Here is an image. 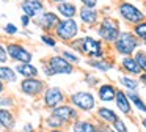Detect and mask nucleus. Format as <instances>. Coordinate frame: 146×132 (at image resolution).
Wrapping results in <instances>:
<instances>
[{
    "instance_id": "obj_1",
    "label": "nucleus",
    "mask_w": 146,
    "mask_h": 132,
    "mask_svg": "<svg viewBox=\"0 0 146 132\" xmlns=\"http://www.w3.org/2000/svg\"><path fill=\"white\" fill-rule=\"evenodd\" d=\"M140 46H141V43L132 33V30H121L116 39L111 43V50L118 57H127V55H133V52Z\"/></svg>"
},
{
    "instance_id": "obj_2",
    "label": "nucleus",
    "mask_w": 146,
    "mask_h": 132,
    "mask_svg": "<svg viewBox=\"0 0 146 132\" xmlns=\"http://www.w3.org/2000/svg\"><path fill=\"white\" fill-rule=\"evenodd\" d=\"M121 31V21L113 16H102L96 24V33L98 38L104 44H111Z\"/></svg>"
},
{
    "instance_id": "obj_3",
    "label": "nucleus",
    "mask_w": 146,
    "mask_h": 132,
    "mask_svg": "<svg viewBox=\"0 0 146 132\" xmlns=\"http://www.w3.org/2000/svg\"><path fill=\"white\" fill-rule=\"evenodd\" d=\"M68 102L76 107L80 113H91L98 107L96 94L91 90H79L68 94Z\"/></svg>"
},
{
    "instance_id": "obj_4",
    "label": "nucleus",
    "mask_w": 146,
    "mask_h": 132,
    "mask_svg": "<svg viewBox=\"0 0 146 132\" xmlns=\"http://www.w3.org/2000/svg\"><path fill=\"white\" fill-rule=\"evenodd\" d=\"M54 36L57 38L60 43H71L72 39H76L80 35V24L76 17H66V19H60L58 24L54 28Z\"/></svg>"
},
{
    "instance_id": "obj_5",
    "label": "nucleus",
    "mask_w": 146,
    "mask_h": 132,
    "mask_svg": "<svg viewBox=\"0 0 146 132\" xmlns=\"http://www.w3.org/2000/svg\"><path fill=\"white\" fill-rule=\"evenodd\" d=\"M116 13L121 21L130 27L146 19V13L129 0H119L116 3Z\"/></svg>"
},
{
    "instance_id": "obj_6",
    "label": "nucleus",
    "mask_w": 146,
    "mask_h": 132,
    "mask_svg": "<svg viewBox=\"0 0 146 132\" xmlns=\"http://www.w3.org/2000/svg\"><path fill=\"white\" fill-rule=\"evenodd\" d=\"M8 53V60L13 63H32L33 61V52L21 41H7L5 43Z\"/></svg>"
},
{
    "instance_id": "obj_7",
    "label": "nucleus",
    "mask_w": 146,
    "mask_h": 132,
    "mask_svg": "<svg viewBox=\"0 0 146 132\" xmlns=\"http://www.w3.org/2000/svg\"><path fill=\"white\" fill-rule=\"evenodd\" d=\"M19 83V91L24 94V96L27 97H33V99H36V97H39L42 94V91L46 90V80L44 79H41L38 75V77H27V79H21V82H17Z\"/></svg>"
},
{
    "instance_id": "obj_8",
    "label": "nucleus",
    "mask_w": 146,
    "mask_h": 132,
    "mask_svg": "<svg viewBox=\"0 0 146 132\" xmlns=\"http://www.w3.org/2000/svg\"><path fill=\"white\" fill-rule=\"evenodd\" d=\"M39 97H41L42 107L47 110L54 109V107H57V105H60V104L68 101V94L63 91V88L57 87V85L46 87V90L42 91V94Z\"/></svg>"
},
{
    "instance_id": "obj_9",
    "label": "nucleus",
    "mask_w": 146,
    "mask_h": 132,
    "mask_svg": "<svg viewBox=\"0 0 146 132\" xmlns=\"http://www.w3.org/2000/svg\"><path fill=\"white\" fill-rule=\"evenodd\" d=\"M49 113L60 119V121L64 124V127H68L74 119H77L80 116V112L74 105H71L68 101L63 102V104H60V105H57V107H54V109H50Z\"/></svg>"
},
{
    "instance_id": "obj_10",
    "label": "nucleus",
    "mask_w": 146,
    "mask_h": 132,
    "mask_svg": "<svg viewBox=\"0 0 146 132\" xmlns=\"http://www.w3.org/2000/svg\"><path fill=\"white\" fill-rule=\"evenodd\" d=\"M82 39H83V46H85L86 58H102V57H107L105 44L99 38H93L90 35H85V36H82Z\"/></svg>"
},
{
    "instance_id": "obj_11",
    "label": "nucleus",
    "mask_w": 146,
    "mask_h": 132,
    "mask_svg": "<svg viewBox=\"0 0 146 132\" xmlns=\"http://www.w3.org/2000/svg\"><path fill=\"white\" fill-rule=\"evenodd\" d=\"M49 66H50L52 72L55 75H72L76 72V66L71 65L66 58L60 55V53H55V55H50L47 60H46Z\"/></svg>"
},
{
    "instance_id": "obj_12",
    "label": "nucleus",
    "mask_w": 146,
    "mask_h": 132,
    "mask_svg": "<svg viewBox=\"0 0 146 132\" xmlns=\"http://www.w3.org/2000/svg\"><path fill=\"white\" fill-rule=\"evenodd\" d=\"M60 19L61 17L57 14V13H55V9H54V11H52V9H44L41 14H38L35 17V24L41 28V31L50 33V31H54L55 25L58 24V21H60Z\"/></svg>"
},
{
    "instance_id": "obj_13",
    "label": "nucleus",
    "mask_w": 146,
    "mask_h": 132,
    "mask_svg": "<svg viewBox=\"0 0 146 132\" xmlns=\"http://www.w3.org/2000/svg\"><path fill=\"white\" fill-rule=\"evenodd\" d=\"M19 8L22 14H27L29 17L35 19L46 9V0H21Z\"/></svg>"
},
{
    "instance_id": "obj_14",
    "label": "nucleus",
    "mask_w": 146,
    "mask_h": 132,
    "mask_svg": "<svg viewBox=\"0 0 146 132\" xmlns=\"http://www.w3.org/2000/svg\"><path fill=\"white\" fill-rule=\"evenodd\" d=\"M85 65L90 66L93 71L96 72H102V74H107L111 69H115V60L108 58V57H102V58H86Z\"/></svg>"
},
{
    "instance_id": "obj_15",
    "label": "nucleus",
    "mask_w": 146,
    "mask_h": 132,
    "mask_svg": "<svg viewBox=\"0 0 146 132\" xmlns=\"http://www.w3.org/2000/svg\"><path fill=\"white\" fill-rule=\"evenodd\" d=\"M77 16H79V21L82 22L83 25H86V27H96V24H98L99 19H101V11H99L98 8H86V6H82V8H79Z\"/></svg>"
},
{
    "instance_id": "obj_16",
    "label": "nucleus",
    "mask_w": 146,
    "mask_h": 132,
    "mask_svg": "<svg viewBox=\"0 0 146 132\" xmlns=\"http://www.w3.org/2000/svg\"><path fill=\"white\" fill-rule=\"evenodd\" d=\"M116 90L118 88L115 87L113 83H110V82H107V83H99L98 90H96V99H98L99 102H102V104L113 102Z\"/></svg>"
},
{
    "instance_id": "obj_17",
    "label": "nucleus",
    "mask_w": 146,
    "mask_h": 132,
    "mask_svg": "<svg viewBox=\"0 0 146 132\" xmlns=\"http://www.w3.org/2000/svg\"><path fill=\"white\" fill-rule=\"evenodd\" d=\"M113 102H115V107L118 109V113H121V115H124V116L132 115V104H130L129 97H127L126 91H124L123 88H118L116 90Z\"/></svg>"
},
{
    "instance_id": "obj_18",
    "label": "nucleus",
    "mask_w": 146,
    "mask_h": 132,
    "mask_svg": "<svg viewBox=\"0 0 146 132\" xmlns=\"http://www.w3.org/2000/svg\"><path fill=\"white\" fill-rule=\"evenodd\" d=\"M119 71L123 74H127V75H133V77H138L141 74V69H140L138 63L135 61L133 55H127V57H121L119 60V65H118Z\"/></svg>"
},
{
    "instance_id": "obj_19",
    "label": "nucleus",
    "mask_w": 146,
    "mask_h": 132,
    "mask_svg": "<svg viewBox=\"0 0 146 132\" xmlns=\"http://www.w3.org/2000/svg\"><path fill=\"white\" fill-rule=\"evenodd\" d=\"M68 127H69V132H98V123H94L90 118L79 116Z\"/></svg>"
},
{
    "instance_id": "obj_20",
    "label": "nucleus",
    "mask_w": 146,
    "mask_h": 132,
    "mask_svg": "<svg viewBox=\"0 0 146 132\" xmlns=\"http://www.w3.org/2000/svg\"><path fill=\"white\" fill-rule=\"evenodd\" d=\"M17 118L13 109H0V127L5 132H13L16 129Z\"/></svg>"
},
{
    "instance_id": "obj_21",
    "label": "nucleus",
    "mask_w": 146,
    "mask_h": 132,
    "mask_svg": "<svg viewBox=\"0 0 146 132\" xmlns=\"http://www.w3.org/2000/svg\"><path fill=\"white\" fill-rule=\"evenodd\" d=\"M94 112H96V118H98V121L105 123V124H111V123L119 116V113H118L115 109H110L107 104L96 107Z\"/></svg>"
},
{
    "instance_id": "obj_22",
    "label": "nucleus",
    "mask_w": 146,
    "mask_h": 132,
    "mask_svg": "<svg viewBox=\"0 0 146 132\" xmlns=\"http://www.w3.org/2000/svg\"><path fill=\"white\" fill-rule=\"evenodd\" d=\"M14 71L17 72V75H19L21 79H27V77H38L39 74H41V71H39L38 66L33 65L32 63H14Z\"/></svg>"
},
{
    "instance_id": "obj_23",
    "label": "nucleus",
    "mask_w": 146,
    "mask_h": 132,
    "mask_svg": "<svg viewBox=\"0 0 146 132\" xmlns=\"http://www.w3.org/2000/svg\"><path fill=\"white\" fill-rule=\"evenodd\" d=\"M55 13H57L61 19L76 17L77 13H79V6L74 2H71V0H66V2H61V3H57V5H55Z\"/></svg>"
},
{
    "instance_id": "obj_24",
    "label": "nucleus",
    "mask_w": 146,
    "mask_h": 132,
    "mask_svg": "<svg viewBox=\"0 0 146 132\" xmlns=\"http://www.w3.org/2000/svg\"><path fill=\"white\" fill-rule=\"evenodd\" d=\"M0 80L5 85H16L19 82V75L14 71L13 66H10L8 63L0 65Z\"/></svg>"
},
{
    "instance_id": "obj_25",
    "label": "nucleus",
    "mask_w": 146,
    "mask_h": 132,
    "mask_svg": "<svg viewBox=\"0 0 146 132\" xmlns=\"http://www.w3.org/2000/svg\"><path fill=\"white\" fill-rule=\"evenodd\" d=\"M126 94H127V97H129L130 104H132V109H137L138 112H141V113L146 115V102L138 94V91L137 90H129V91H126Z\"/></svg>"
},
{
    "instance_id": "obj_26",
    "label": "nucleus",
    "mask_w": 146,
    "mask_h": 132,
    "mask_svg": "<svg viewBox=\"0 0 146 132\" xmlns=\"http://www.w3.org/2000/svg\"><path fill=\"white\" fill-rule=\"evenodd\" d=\"M118 82H119L121 88H123L124 91H129V90H138V87H140L138 79H135L133 75H127V74L119 75Z\"/></svg>"
},
{
    "instance_id": "obj_27",
    "label": "nucleus",
    "mask_w": 146,
    "mask_h": 132,
    "mask_svg": "<svg viewBox=\"0 0 146 132\" xmlns=\"http://www.w3.org/2000/svg\"><path fill=\"white\" fill-rule=\"evenodd\" d=\"M60 55L63 57V58H66L68 61H69L71 65H74V66H79L80 63H82V57H80L79 53H76L74 50H71L69 47H68V49H63V50H61Z\"/></svg>"
},
{
    "instance_id": "obj_28",
    "label": "nucleus",
    "mask_w": 146,
    "mask_h": 132,
    "mask_svg": "<svg viewBox=\"0 0 146 132\" xmlns=\"http://www.w3.org/2000/svg\"><path fill=\"white\" fill-rule=\"evenodd\" d=\"M132 33L140 39V43H146V19L132 25Z\"/></svg>"
},
{
    "instance_id": "obj_29",
    "label": "nucleus",
    "mask_w": 146,
    "mask_h": 132,
    "mask_svg": "<svg viewBox=\"0 0 146 132\" xmlns=\"http://www.w3.org/2000/svg\"><path fill=\"white\" fill-rule=\"evenodd\" d=\"M39 41H41L44 46H47V47H50V49H57V46H58V39L54 36V33H46V31H42L41 35H39Z\"/></svg>"
},
{
    "instance_id": "obj_30",
    "label": "nucleus",
    "mask_w": 146,
    "mask_h": 132,
    "mask_svg": "<svg viewBox=\"0 0 146 132\" xmlns=\"http://www.w3.org/2000/svg\"><path fill=\"white\" fill-rule=\"evenodd\" d=\"M16 104H17V101L13 96L5 94V93L0 94V109H14Z\"/></svg>"
},
{
    "instance_id": "obj_31",
    "label": "nucleus",
    "mask_w": 146,
    "mask_h": 132,
    "mask_svg": "<svg viewBox=\"0 0 146 132\" xmlns=\"http://www.w3.org/2000/svg\"><path fill=\"white\" fill-rule=\"evenodd\" d=\"M133 58H135L137 63H138L141 72H146V50H143V49L138 47V49L133 52Z\"/></svg>"
},
{
    "instance_id": "obj_32",
    "label": "nucleus",
    "mask_w": 146,
    "mask_h": 132,
    "mask_svg": "<svg viewBox=\"0 0 146 132\" xmlns=\"http://www.w3.org/2000/svg\"><path fill=\"white\" fill-rule=\"evenodd\" d=\"M42 124H44V127H46V129H58V127H64L63 123H61L58 118H55L54 115H50V113H49V116L44 119V123H42Z\"/></svg>"
},
{
    "instance_id": "obj_33",
    "label": "nucleus",
    "mask_w": 146,
    "mask_h": 132,
    "mask_svg": "<svg viewBox=\"0 0 146 132\" xmlns=\"http://www.w3.org/2000/svg\"><path fill=\"white\" fill-rule=\"evenodd\" d=\"M110 126H111V129H113L115 132H129V127H127L126 121H124L121 116H118V118L115 119Z\"/></svg>"
},
{
    "instance_id": "obj_34",
    "label": "nucleus",
    "mask_w": 146,
    "mask_h": 132,
    "mask_svg": "<svg viewBox=\"0 0 146 132\" xmlns=\"http://www.w3.org/2000/svg\"><path fill=\"white\" fill-rule=\"evenodd\" d=\"M83 79H85L86 85H88L90 88H96L99 85V79H98V75H96V72H86V74L83 75Z\"/></svg>"
},
{
    "instance_id": "obj_35",
    "label": "nucleus",
    "mask_w": 146,
    "mask_h": 132,
    "mask_svg": "<svg viewBox=\"0 0 146 132\" xmlns=\"http://www.w3.org/2000/svg\"><path fill=\"white\" fill-rule=\"evenodd\" d=\"M3 31L7 36H16L17 33H19V27H17L16 24H13V22H7V24L3 25Z\"/></svg>"
},
{
    "instance_id": "obj_36",
    "label": "nucleus",
    "mask_w": 146,
    "mask_h": 132,
    "mask_svg": "<svg viewBox=\"0 0 146 132\" xmlns=\"http://www.w3.org/2000/svg\"><path fill=\"white\" fill-rule=\"evenodd\" d=\"M41 74L44 75L46 79H52V77H55V74L52 72L50 66H49L46 61H42V63H41Z\"/></svg>"
},
{
    "instance_id": "obj_37",
    "label": "nucleus",
    "mask_w": 146,
    "mask_h": 132,
    "mask_svg": "<svg viewBox=\"0 0 146 132\" xmlns=\"http://www.w3.org/2000/svg\"><path fill=\"white\" fill-rule=\"evenodd\" d=\"M8 53H7V47H5V43L3 41H0V65H3V63H8Z\"/></svg>"
},
{
    "instance_id": "obj_38",
    "label": "nucleus",
    "mask_w": 146,
    "mask_h": 132,
    "mask_svg": "<svg viewBox=\"0 0 146 132\" xmlns=\"http://www.w3.org/2000/svg\"><path fill=\"white\" fill-rule=\"evenodd\" d=\"M98 132H115V131L111 129L110 124H105V123L98 121Z\"/></svg>"
},
{
    "instance_id": "obj_39",
    "label": "nucleus",
    "mask_w": 146,
    "mask_h": 132,
    "mask_svg": "<svg viewBox=\"0 0 146 132\" xmlns=\"http://www.w3.org/2000/svg\"><path fill=\"white\" fill-rule=\"evenodd\" d=\"M32 22H33V19L29 17L27 14H22V16H21V25H22L24 28H29L30 25H32Z\"/></svg>"
},
{
    "instance_id": "obj_40",
    "label": "nucleus",
    "mask_w": 146,
    "mask_h": 132,
    "mask_svg": "<svg viewBox=\"0 0 146 132\" xmlns=\"http://www.w3.org/2000/svg\"><path fill=\"white\" fill-rule=\"evenodd\" d=\"M82 6H86V8H98L99 0H80Z\"/></svg>"
},
{
    "instance_id": "obj_41",
    "label": "nucleus",
    "mask_w": 146,
    "mask_h": 132,
    "mask_svg": "<svg viewBox=\"0 0 146 132\" xmlns=\"http://www.w3.org/2000/svg\"><path fill=\"white\" fill-rule=\"evenodd\" d=\"M22 132H36V129L32 123H25V124L22 126Z\"/></svg>"
},
{
    "instance_id": "obj_42",
    "label": "nucleus",
    "mask_w": 146,
    "mask_h": 132,
    "mask_svg": "<svg viewBox=\"0 0 146 132\" xmlns=\"http://www.w3.org/2000/svg\"><path fill=\"white\" fill-rule=\"evenodd\" d=\"M137 79H138L140 85H143V87L146 88V72H141V74H140V75H138V77H137Z\"/></svg>"
},
{
    "instance_id": "obj_43",
    "label": "nucleus",
    "mask_w": 146,
    "mask_h": 132,
    "mask_svg": "<svg viewBox=\"0 0 146 132\" xmlns=\"http://www.w3.org/2000/svg\"><path fill=\"white\" fill-rule=\"evenodd\" d=\"M47 132H69L66 127H58V129H47Z\"/></svg>"
},
{
    "instance_id": "obj_44",
    "label": "nucleus",
    "mask_w": 146,
    "mask_h": 132,
    "mask_svg": "<svg viewBox=\"0 0 146 132\" xmlns=\"http://www.w3.org/2000/svg\"><path fill=\"white\" fill-rule=\"evenodd\" d=\"M5 91H7V85H5L3 82L0 80V94H2V93H5Z\"/></svg>"
},
{
    "instance_id": "obj_45",
    "label": "nucleus",
    "mask_w": 146,
    "mask_h": 132,
    "mask_svg": "<svg viewBox=\"0 0 146 132\" xmlns=\"http://www.w3.org/2000/svg\"><path fill=\"white\" fill-rule=\"evenodd\" d=\"M141 126H143V129L146 131V116H143V118H141Z\"/></svg>"
},
{
    "instance_id": "obj_46",
    "label": "nucleus",
    "mask_w": 146,
    "mask_h": 132,
    "mask_svg": "<svg viewBox=\"0 0 146 132\" xmlns=\"http://www.w3.org/2000/svg\"><path fill=\"white\" fill-rule=\"evenodd\" d=\"M50 3H54V5H57V3H61V2H66V0H49Z\"/></svg>"
},
{
    "instance_id": "obj_47",
    "label": "nucleus",
    "mask_w": 146,
    "mask_h": 132,
    "mask_svg": "<svg viewBox=\"0 0 146 132\" xmlns=\"http://www.w3.org/2000/svg\"><path fill=\"white\" fill-rule=\"evenodd\" d=\"M141 2H143V3H145V5H146V0H141Z\"/></svg>"
}]
</instances>
